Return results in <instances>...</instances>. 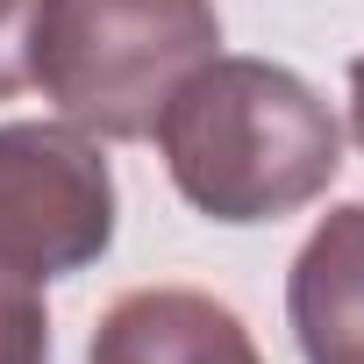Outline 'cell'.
Masks as SVG:
<instances>
[{
    "instance_id": "5b68a950",
    "label": "cell",
    "mask_w": 364,
    "mask_h": 364,
    "mask_svg": "<svg viewBox=\"0 0 364 364\" xmlns=\"http://www.w3.org/2000/svg\"><path fill=\"white\" fill-rule=\"evenodd\" d=\"M286 321L307 364H364V200L314 222L286 272Z\"/></svg>"
},
{
    "instance_id": "52a82bcc",
    "label": "cell",
    "mask_w": 364,
    "mask_h": 364,
    "mask_svg": "<svg viewBox=\"0 0 364 364\" xmlns=\"http://www.w3.org/2000/svg\"><path fill=\"white\" fill-rule=\"evenodd\" d=\"M29 29H36V0H0V100L29 86Z\"/></svg>"
},
{
    "instance_id": "ba28073f",
    "label": "cell",
    "mask_w": 364,
    "mask_h": 364,
    "mask_svg": "<svg viewBox=\"0 0 364 364\" xmlns=\"http://www.w3.org/2000/svg\"><path fill=\"white\" fill-rule=\"evenodd\" d=\"M350 136L364 150V58H350Z\"/></svg>"
},
{
    "instance_id": "6da1fadb",
    "label": "cell",
    "mask_w": 364,
    "mask_h": 364,
    "mask_svg": "<svg viewBox=\"0 0 364 364\" xmlns=\"http://www.w3.org/2000/svg\"><path fill=\"white\" fill-rule=\"evenodd\" d=\"M164 171L208 222L250 229L314 208L343 171V122L272 58H208L150 129Z\"/></svg>"
},
{
    "instance_id": "7a4b0ae2",
    "label": "cell",
    "mask_w": 364,
    "mask_h": 364,
    "mask_svg": "<svg viewBox=\"0 0 364 364\" xmlns=\"http://www.w3.org/2000/svg\"><path fill=\"white\" fill-rule=\"evenodd\" d=\"M208 58H222L215 0H36L29 86L100 143H143Z\"/></svg>"
},
{
    "instance_id": "8992f818",
    "label": "cell",
    "mask_w": 364,
    "mask_h": 364,
    "mask_svg": "<svg viewBox=\"0 0 364 364\" xmlns=\"http://www.w3.org/2000/svg\"><path fill=\"white\" fill-rule=\"evenodd\" d=\"M0 364H50V321L43 286L0 272Z\"/></svg>"
},
{
    "instance_id": "3957f363",
    "label": "cell",
    "mask_w": 364,
    "mask_h": 364,
    "mask_svg": "<svg viewBox=\"0 0 364 364\" xmlns=\"http://www.w3.org/2000/svg\"><path fill=\"white\" fill-rule=\"evenodd\" d=\"M114 243V171L72 122H0V272L29 286L100 264Z\"/></svg>"
},
{
    "instance_id": "277c9868",
    "label": "cell",
    "mask_w": 364,
    "mask_h": 364,
    "mask_svg": "<svg viewBox=\"0 0 364 364\" xmlns=\"http://www.w3.org/2000/svg\"><path fill=\"white\" fill-rule=\"evenodd\" d=\"M86 364H264V357H257L243 314L222 307L215 293L136 286L100 314Z\"/></svg>"
}]
</instances>
